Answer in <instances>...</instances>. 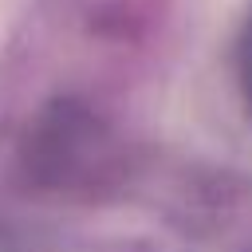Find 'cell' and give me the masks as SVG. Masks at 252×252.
<instances>
[{
	"mask_svg": "<svg viewBox=\"0 0 252 252\" xmlns=\"http://www.w3.org/2000/svg\"><path fill=\"white\" fill-rule=\"evenodd\" d=\"M8 12H12V0H0V32H4V20H8Z\"/></svg>",
	"mask_w": 252,
	"mask_h": 252,
	"instance_id": "obj_1",
	"label": "cell"
}]
</instances>
